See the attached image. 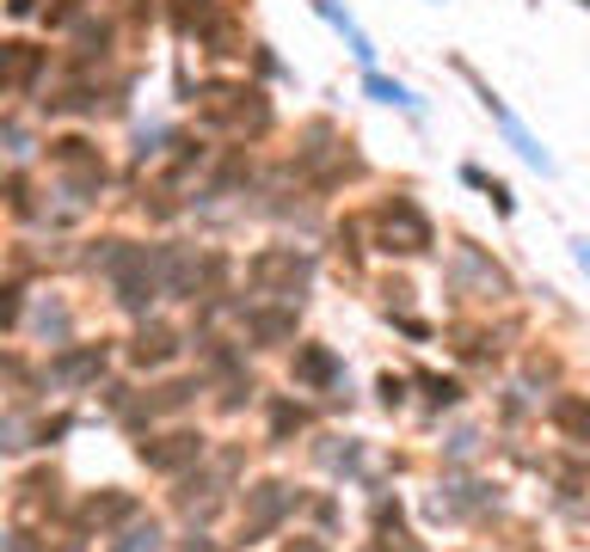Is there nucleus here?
<instances>
[{
    "mask_svg": "<svg viewBox=\"0 0 590 552\" xmlns=\"http://www.w3.org/2000/svg\"><path fill=\"white\" fill-rule=\"evenodd\" d=\"M99 375H105V344H80V350H63L49 363V381H63V387L99 381Z\"/></svg>",
    "mask_w": 590,
    "mask_h": 552,
    "instance_id": "nucleus-11",
    "label": "nucleus"
},
{
    "mask_svg": "<svg viewBox=\"0 0 590 552\" xmlns=\"http://www.w3.org/2000/svg\"><path fill=\"white\" fill-rule=\"evenodd\" d=\"M547 417H554V429H566V436L590 442V405H585L578 393H559L554 405H547Z\"/></svg>",
    "mask_w": 590,
    "mask_h": 552,
    "instance_id": "nucleus-17",
    "label": "nucleus"
},
{
    "mask_svg": "<svg viewBox=\"0 0 590 552\" xmlns=\"http://www.w3.org/2000/svg\"><path fill=\"white\" fill-rule=\"evenodd\" d=\"M320 13H327V19H332V25H339V31H344V44H351V56H358V61H363V68H370V61H375V49H370V37H363V31H358V25H351V13H344L339 0H320Z\"/></svg>",
    "mask_w": 590,
    "mask_h": 552,
    "instance_id": "nucleus-18",
    "label": "nucleus"
},
{
    "mask_svg": "<svg viewBox=\"0 0 590 552\" xmlns=\"http://www.w3.org/2000/svg\"><path fill=\"white\" fill-rule=\"evenodd\" d=\"M462 74H467V80H474V92H480V105H486V111H492V117H498V129H504V136H511V148H517V153H523L529 166H535V172H554V160H547V148H542V141H535V136H529L523 123H517V117H511V105H504V99H498V92H492V87H486V80H480V74H474V68H467V61H462Z\"/></svg>",
    "mask_w": 590,
    "mask_h": 552,
    "instance_id": "nucleus-6",
    "label": "nucleus"
},
{
    "mask_svg": "<svg viewBox=\"0 0 590 552\" xmlns=\"http://www.w3.org/2000/svg\"><path fill=\"white\" fill-rule=\"evenodd\" d=\"M295 381L302 387H332L339 381V356H332L327 344H302V350H295Z\"/></svg>",
    "mask_w": 590,
    "mask_h": 552,
    "instance_id": "nucleus-14",
    "label": "nucleus"
},
{
    "mask_svg": "<svg viewBox=\"0 0 590 552\" xmlns=\"http://www.w3.org/2000/svg\"><path fill=\"white\" fill-rule=\"evenodd\" d=\"M302 424H308L302 405H271V429H277V436H290V429H302Z\"/></svg>",
    "mask_w": 590,
    "mask_h": 552,
    "instance_id": "nucleus-22",
    "label": "nucleus"
},
{
    "mask_svg": "<svg viewBox=\"0 0 590 552\" xmlns=\"http://www.w3.org/2000/svg\"><path fill=\"white\" fill-rule=\"evenodd\" d=\"M382 399H388V405H400V399H406V387L394 381V375H382Z\"/></svg>",
    "mask_w": 590,
    "mask_h": 552,
    "instance_id": "nucleus-25",
    "label": "nucleus"
},
{
    "mask_svg": "<svg viewBox=\"0 0 590 552\" xmlns=\"http://www.w3.org/2000/svg\"><path fill=\"white\" fill-rule=\"evenodd\" d=\"M290 504H295L290 485H277V479H259V485L247 491V504H240V540H264L283 516H290Z\"/></svg>",
    "mask_w": 590,
    "mask_h": 552,
    "instance_id": "nucleus-5",
    "label": "nucleus"
},
{
    "mask_svg": "<svg viewBox=\"0 0 590 552\" xmlns=\"http://www.w3.org/2000/svg\"><path fill=\"white\" fill-rule=\"evenodd\" d=\"M424 393H431V405H455V399H462V387H455V381H436V375H431V381H424Z\"/></svg>",
    "mask_w": 590,
    "mask_h": 552,
    "instance_id": "nucleus-23",
    "label": "nucleus"
},
{
    "mask_svg": "<svg viewBox=\"0 0 590 552\" xmlns=\"http://www.w3.org/2000/svg\"><path fill=\"white\" fill-rule=\"evenodd\" d=\"M99 264H105L111 289H117V301H124L129 313H141L155 295H167V245H124V240H111V252H99Z\"/></svg>",
    "mask_w": 590,
    "mask_h": 552,
    "instance_id": "nucleus-1",
    "label": "nucleus"
},
{
    "mask_svg": "<svg viewBox=\"0 0 590 552\" xmlns=\"http://www.w3.org/2000/svg\"><path fill=\"white\" fill-rule=\"evenodd\" d=\"M44 49L37 44H7V92H13V99H25V92H32V80L44 74Z\"/></svg>",
    "mask_w": 590,
    "mask_h": 552,
    "instance_id": "nucleus-13",
    "label": "nucleus"
},
{
    "mask_svg": "<svg viewBox=\"0 0 590 552\" xmlns=\"http://www.w3.org/2000/svg\"><path fill=\"white\" fill-rule=\"evenodd\" d=\"M308 276H314V258H308V252H295V245H271V252H259V258L247 264L252 289H259V295H283V301H302Z\"/></svg>",
    "mask_w": 590,
    "mask_h": 552,
    "instance_id": "nucleus-4",
    "label": "nucleus"
},
{
    "mask_svg": "<svg viewBox=\"0 0 590 552\" xmlns=\"http://www.w3.org/2000/svg\"><path fill=\"white\" fill-rule=\"evenodd\" d=\"M111 552H160V528H155V521H148V528H129Z\"/></svg>",
    "mask_w": 590,
    "mask_h": 552,
    "instance_id": "nucleus-21",
    "label": "nucleus"
},
{
    "mask_svg": "<svg viewBox=\"0 0 590 552\" xmlns=\"http://www.w3.org/2000/svg\"><path fill=\"white\" fill-rule=\"evenodd\" d=\"M197 117L222 136H264L271 129V99L259 87H203L197 92Z\"/></svg>",
    "mask_w": 590,
    "mask_h": 552,
    "instance_id": "nucleus-2",
    "label": "nucleus"
},
{
    "mask_svg": "<svg viewBox=\"0 0 590 552\" xmlns=\"http://www.w3.org/2000/svg\"><path fill=\"white\" fill-rule=\"evenodd\" d=\"M283 552H327V547H320V540H290Z\"/></svg>",
    "mask_w": 590,
    "mask_h": 552,
    "instance_id": "nucleus-28",
    "label": "nucleus"
},
{
    "mask_svg": "<svg viewBox=\"0 0 590 552\" xmlns=\"http://www.w3.org/2000/svg\"><path fill=\"white\" fill-rule=\"evenodd\" d=\"M462 179L474 184V191H486V197L498 203V215H511V209H517V203H511V191H504V184H498V179H486L480 166H462Z\"/></svg>",
    "mask_w": 590,
    "mask_h": 552,
    "instance_id": "nucleus-20",
    "label": "nucleus"
},
{
    "mask_svg": "<svg viewBox=\"0 0 590 552\" xmlns=\"http://www.w3.org/2000/svg\"><path fill=\"white\" fill-rule=\"evenodd\" d=\"M585 7H590V0H585Z\"/></svg>",
    "mask_w": 590,
    "mask_h": 552,
    "instance_id": "nucleus-29",
    "label": "nucleus"
},
{
    "mask_svg": "<svg viewBox=\"0 0 590 552\" xmlns=\"http://www.w3.org/2000/svg\"><path fill=\"white\" fill-rule=\"evenodd\" d=\"M572 258H578V271L590 276V240H572Z\"/></svg>",
    "mask_w": 590,
    "mask_h": 552,
    "instance_id": "nucleus-27",
    "label": "nucleus"
},
{
    "mask_svg": "<svg viewBox=\"0 0 590 552\" xmlns=\"http://www.w3.org/2000/svg\"><path fill=\"white\" fill-rule=\"evenodd\" d=\"M363 92H370V99H382V105H406V111H419V99H412V92L400 87V80H388V74H363Z\"/></svg>",
    "mask_w": 590,
    "mask_h": 552,
    "instance_id": "nucleus-19",
    "label": "nucleus"
},
{
    "mask_svg": "<svg viewBox=\"0 0 590 552\" xmlns=\"http://www.w3.org/2000/svg\"><path fill=\"white\" fill-rule=\"evenodd\" d=\"M75 13H80V0H56V13H49V25H68Z\"/></svg>",
    "mask_w": 590,
    "mask_h": 552,
    "instance_id": "nucleus-24",
    "label": "nucleus"
},
{
    "mask_svg": "<svg viewBox=\"0 0 590 552\" xmlns=\"http://www.w3.org/2000/svg\"><path fill=\"white\" fill-rule=\"evenodd\" d=\"M455 289H462V295H480V301H504V295H511V276L498 271L486 252L462 245V252H455Z\"/></svg>",
    "mask_w": 590,
    "mask_h": 552,
    "instance_id": "nucleus-7",
    "label": "nucleus"
},
{
    "mask_svg": "<svg viewBox=\"0 0 590 552\" xmlns=\"http://www.w3.org/2000/svg\"><path fill=\"white\" fill-rule=\"evenodd\" d=\"M141 460L155 467V473H185L203 460V436L197 429H172V436H155V442H141Z\"/></svg>",
    "mask_w": 590,
    "mask_h": 552,
    "instance_id": "nucleus-9",
    "label": "nucleus"
},
{
    "mask_svg": "<svg viewBox=\"0 0 590 552\" xmlns=\"http://www.w3.org/2000/svg\"><path fill=\"white\" fill-rule=\"evenodd\" d=\"M49 160L75 179V191H105V160L93 153V141H80V136L49 141Z\"/></svg>",
    "mask_w": 590,
    "mask_h": 552,
    "instance_id": "nucleus-8",
    "label": "nucleus"
},
{
    "mask_svg": "<svg viewBox=\"0 0 590 552\" xmlns=\"http://www.w3.org/2000/svg\"><path fill=\"white\" fill-rule=\"evenodd\" d=\"M172 356H179V332H172V325H141L136 344H129V363L136 368H160V363H172Z\"/></svg>",
    "mask_w": 590,
    "mask_h": 552,
    "instance_id": "nucleus-12",
    "label": "nucleus"
},
{
    "mask_svg": "<svg viewBox=\"0 0 590 552\" xmlns=\"http://www.w3.org/2000/svg\"><path fill=\"white\" fill-rule=\"evenodd\" d=\"M247 332L259 337V344H283V337L295 332V307H252Z\"/></svg>",
    "mask_w": 590,
    "mask_h": 552,
    "instance_id": "nucleus-16",
    "label": "nucleus"
},
{
    "mask_svg": "<svg viewBox=\"0 0 590 552\" xmlns=\"http://www.w3.org/2000/svg\"><path fill=\"white\" fill-rule=\"evenodd\" d=\"M431 215L419 209L412 197H388L382 209H375V245L382 252H400V258H419V252H431Z\"/></svg>",
    "mask_w": 590,
    "mask_h": 552,
    "instance_id": "nucleus-3",
    "label": "nucleus"
},
{
    "mask_svg": "<svg viewBox=\"0 0 590 552\" xmlns=\"http://www.w3.org/2000/svg\"><path fill=\"white\" fill-rule=\"evenodd\" d=\"M172 25L185 31V37H209L222 25V7L216 0H172Z\"/></svg>",
    "mask_w": 590,
    "mask_h": 552,
    "instance_id": "nucleus-15",
    "label": "nucleus"
},
{
    "mask_svg": "<svg viewBox=\"0 0 590 552\" xmlns=\"http://www.w3.org/2000/svg\"><path fill=\"white\" fill-rule=\"evenodd\" d=\"M7 13H13V19H32V13H37V0H7Z\"/></svg>",
    "mask_w": 590,
    "mask_h": 552,
    "instance_id": "nucleus-26",
    "label": "nucleus"
},
{
    "mask_svg": "<svg viewBox=\"0 0 590 552\" xmlns=\"http://www.w3.org/2000/svg\"><path fill=\"white\" fill-rule=\"evenodd\" d=\"M129 516H136V497L129 491H105V497H87L75 509V534H105V528H117Z\"/></svg>",
    "mask_w": 590,
    "mask_h": 552,
    "instance_id": "nucleus-10",
    "label": "nucleus"
}]
</instances>
